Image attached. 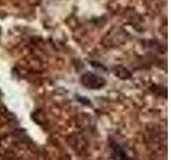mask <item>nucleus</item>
Wrapping results in <instances>:
<instances>
[{
  "mask_svg": "<svg viewBox=\"0 0 171 160\" xmlns=\"http://www.w3.org/2000/svg\"><path fill=\"white\" fill-rule=\"evenodd\" d=\"M81 83L87 89L90 90H99L106 85V80L103 77H99L93 73H86L81 77Z\"/></svg>",
  "mask_w": 171,
  "mask_h": 160,
  "instance_id": "f257e3e1",
  "label": "nucleus"
},
{
  "mask_svg": "<svg viewBox=\"0 0 171 160\" xmlns=\"http://www.w3.org/2000/svg\"><path fill=\"white\" fill-rule=\"evenodd\" d=\"M115 75L119 78L122 79H127L131 77V73L128 72L127 69L123 67V66H118L115 69Z\"/></svg>",
  "mask_w": 171,
  "mask_h": 160,
  "instance_id": "f03ea898",
  "label": "nucleus"
}]
</instances>
